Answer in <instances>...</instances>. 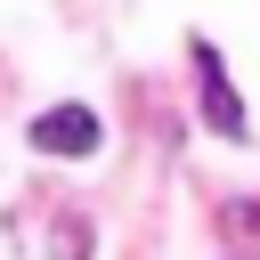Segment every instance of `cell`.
<instances>
[{
	"mask_svg": "<svg viewBox=\"0 0 260 260\" xmlns=\"http://www.w3.org/2000/svg\"><path fill=\"white\" fill-rule=\"evenodd\" d=\"M187 57H195V89H203V122H211V130H219V138L236 146V138H244V98L228 89V65H219V49H211V41H187Z\"/></svg>",
	"mask_w": 260,
	"mask_h": 260,
	"instance_id": "1",
	"label": "cell"
},
{
	"mask_svg": "<svg viewBox=\"0 0 260 260\" xmlns=\"http://www.w3.org/2000/svg\"><path fill=\"white\" fill-rule=\"evenodd\" d=\"M57 252H65V260H81V252H89V228H81V219H65V228H57Z\"/></svg>",
	"mask_w": 260,
	"mask_h": 260,
	"instance_id": "4",
	"label": "cell"
},
{
	"mask_svg": "<svg viewBox=\"0 0 260 260\" xmlns=\"http://www.w3.org/2000/svg\"><path fill=\"white\" fill-rule=\"evenodd\" d=\"M236 244H244V260H260V203H228V219H219Z\"/></svg>",
	"mask_w": 260,
	"mask_h": 260,
	"instance_id": "3",
	"label": "cell"
},
{
	"mask_svg": "<svg viewBox=\"0 0 260 260\" xmlns=\"http://www.w3.org/2000/svg\"><path fill=\"white\" fill-rule=\"evenodd\" d=\"M98 138H106V122H98L89 106H49V114H32V146H41V154H98Z\"/></svg>",
	"mask_w": 260,
	"mask_h": 260,
	"instance_id": "2",
	"label": "cell"
}]
</instances>
